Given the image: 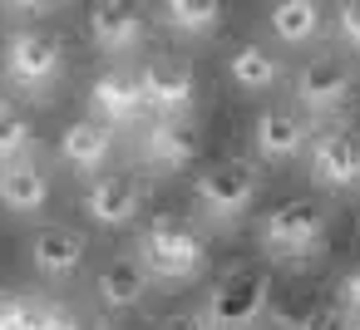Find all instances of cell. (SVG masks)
<instances>
[{"label": "cell", "instance_id": "obj_1", "mask_svg": "<svg viewBox=\"0 0 360 330\" xmlns=\"http://www.w3.org/2000/svg\"><path fill=\"white\" fill-rule=\"evenodd\" d=\"M139 256H143L148 276H158V281H168V286H183V281H193V276L207 266V237H202L193 222H183V217H173V212H158V217L143 222Z\"/></svg>", "mask_w": 360, "mask_h": 330}, {"label": "cell", "instance_id": "obj_2", "mask_svg": "<svg viewBox=\"0 0 360 330\" xmlns=\"http://www.w3.org/2000/svg\"><path fill=\"white\" fill-rule=\"evenodd\" d=\"M257 192H262V163H257V158H222V163H207V168L198 173V187H193L202 217H207V222H222V227L237 222V217L257 202Z\"/></svg>", "mask_w": 360, "mask_h": 330}, {"label": "cell", "instance_id": "obj_3", "mask_svg": "<svg viewBox=\"0 0 360 330\" xmlns=\"http://www.w3.org/2000/svg\"><path fill=\"white\" fill-rule=\"evenodd\" d=\"M65 45L60 35L50 30H35V25H20L11 30L6 40V79L25 94H50L60 79H65Z\"/></svg>", "mask_w": 360, "mask_h": 330}, {"label": "cell", "instance_id": "obj_4", "mask_svg": "<svg viewBox=\"0 0 360 330\" xmlns=\"http://www.w3.org/2000/svg\"><path fill=\"white\" fill-rule=\"evenodd\" d=\"M262 246L276 261H306L326 246V212L311 197H286L262 217Z\"/></svg>", "mask_w": 360, "mask_h": 330}, {"label": "cell", "instance_id": "obj_5", "mask_svg": "<svg viewBox=\"0 0 360 330\" xmlns=\"http://www.w3.org/2000/svg\"><path fill=\"white\" fill-rule=\"evenodd\" d=\"M350 89H355V74L340 55H311L296 74H291V104L311 119H330L350 104Z\"/></svg>", "mask_w": 360, "mask_h": 330}, {"label": "cell", "instance_id": "obj_6", "mask_svg": "<svg viewBox=\"0 0 360 330\" xmlns=\"http://www.w3.org/2000/svg\"><path fill=\"white\" fill-rule=\"evenodd\" d=\"M139 84H143L148 114H158V119L188 114V109L198 104V70H193L183 55H153V60H143Z\"/></svg>", "mask_w": 360, "mask_h": 330}, {"label": "cell", "instance_id": "obj_7", "mask_svg": "<svg viewBox=\"0 0 360 330\" xmlns=\"http://www.w3.org/2000/svg\"><path fill=\"white\" fill-rule=\"evenodd\" d=\"M266 296H271V276L266 271H232L207 296V310L202 315H207L212 330H247L266 310Z\"/></svg>", "mask_w": 360, "mask_h": 330}, {"label": "cell", "instance_id": "obj_8", "mask_svg": "<svg viewBox=\"0 0 360 330\" xmlns=\"http://www.w3.org/2000/svg\"><path fill=\"white\" fill-rule=\"evenodd\" d=\"M306 163H311V178L326 187V192H350L360 187V133L350 128H326L306 143Z\"/></svg>", "mask_w": 360, "mask_h": 330}, {"label": "cell", "instance_id": "obj_9", "mask_svg": "<svg viewBox=\"0 0 360 330\" xmlns=\"http://www.w3.org/2000/svg\"><path fill=\"white\" fill-rule=\"evenodd\" d=\"M139 153H143V163L158 168V173H183V168L202 153V133H198V124H193L188 114H168V119L153 114V124L143 128Z\"/></svg>", "mask_w": 360, "mask_h": 330}, {"label": "cell", "instance_id": "obj_10", "mask_svg": "<svg viewBox=\"0 0 360 330\" xmlns=\"http://www.w3.org/2000/svg\"><path fill=\"white\" fill-rule=\"evenodd\" d=\"M89 40L104 55H129L148 40V15L139 0H94L89 6Z\"/></svg>", "mask_w": 360, "mask_h": 330}, {"label": "cell", "instance_id": "obj_11", "mask_svg": "<svg viewBox=\"0 0 360 330\" xmlns=\"http://www.w3.org/2000/svg\"><path fill=\"white\" fill-rule=\"evenodd\" d=\"M143 207V183L134 173H94L89 178V192H84V212L89 222L99 227H129Z\"/></svg>", "mask_w": 360, "mask_h": 330}, {"label": "cell", "instance_id": "obj_12", "mask_svg": "<svg viewBox=\"0 0 360 330\" xmlns=\"http://www.w3.org/2000/svg\"><path fill=\"white\" fill-rule=\"evenodd\" d=\"M306 143H311V133H306V119H301L296 104L291 109L271 104V109H262L252 119V148H257L262 163H291Z\"/></svg>", "mask_w": 360, "mask_h": 330}, {"label": "cell", "instance_id": "obj_13", "mask_svg": "<svg viewBox=\"0 0 360 330\" xmlns=\"http://www.w3.org/2000/svg\"><path fill=\"white\" fill-rule=\"evenodd\" d=\"M143 84H139V70H124V65H109L94 74L89 84V114L104 119V124H134L143 114Z\"/></svg>", "mask_w": 360, "mask_h": 330}, {"label": "cell", "instance_id": "obj_14", "mask_svg": "<svg viewBox=\"0 0 360 330\" xmlns=\"http://www.w3.org/2000/svg\"><path fill=\"white\" fill-rule=\"evenodd\" d=\"M50 202V168L35 153H20L11 163H0V207L15 217H35Z\"/></svg>", "mask_w": 360, "mask_h": 330}, {"label": "cell", "instance_id": "obj_15", "mask_svg": "<svg viewBox=\"0 0 360 330\" xmlns=\"http://www.w3.org/2000/svg\"><path fill=\"white\" fill-rule=\"evenodd\" d=\"M55 153H60V163H65L70 173L94 178V173L109 168V153H114V124H104V119H94V114H89V119H75V124L60 133Z\"/></svg>", "mask_w": 360, "mask_h": 330}, {"label": "cell", "instance_id": "obj_16", "mask_svg": "<svg viewBox=\"0 0 360 330\" xmlns=\"http://www.w3.org/2000/svg\"><path fill=\"white\" fill-rule=\"evenodd\" d=\"M84 256H89V237L75 232V227H45L30 242V266L45 281H70L84 266Z\"/></svg>", "mask_w": 360, "mask_h": 330}, {"label": "cell", "instance_id": "obj_17", "mask_svg": "<svg viewBox=\"0 0 360 330\" xmlns=\"http://www.w3.org/2000/svg\"><path fill=\"white\" fill-rule=\"evenodd\" d=\"M266 25H271V40L276 45L311 50L321 40V30H326V11H321V0H271Z\"/></svg>", "mask_w": 360, "mask_h": 330}, {"label": "cell", "instance_id": "obj_18", "mask_svg": "<svg viewBox=\"0 0 360 330\" xmlns=\"http://www.w3.org/2000/svg\"><path fill=\"white\" fill-rule=\"evenodd\" d=\"M148 281H153V276H148L143 256H114V261H104L94 291H99V301H104L109 310H134V305H143Z\"/></svg>", "mask_w": 360, "mask_h": 330}, {"label": "cell", "instance_id": "obj_19", "mask_svg": "<svg viewBox=\"0 0 360 330\" xmlns=\"http://www.w3.org/2000/svg\"><path fill=\"white\" fill-rule=\"evenodd\" d=\"M227 79H232L242 94H271V89L281 84V60H276L271 50H262L257 40H242V45H232V55H227Z\"/></svg>", "mask_w": 360, "mask_h": 330}, {"label": "cell", "instance_id": "obj_20", "mask_svg": "<svg viewBox=\"0 0 360 330\" xmlns=\"http://www.w3.org/2000/svg\"><path fill=\"white\" fill-rule=\"evenodd\" d=\"M227 20V6L222 0H163V25L173 35H193V40H207L217 35Z\"/></svg>", "mask_w": 360, "mask_h": 330}, {"label": "cell", "instance_id": "obj_21", "mask_svg": "<svg viewBox=\"0 0 360 330\" xmlns=\"http://www.w3.org/2000/svg\"><path fill=\"white\" fill-rule=\"evenodd\" d=\"M30 143H35V128H30L25 109L11 104V99H0V163L30 153Z\"/></svg>", "mask_w": 360, "mask_h": 330}, {"label": "cell", "instance_id": "obj_22", "mask_svg": "<svg viewBox=\"0 0 360 330\" xmlns=\"http://www.w3.org/2000/svg\"><path fill=\"white\" fill-rule=\"evenodd\" d=\"M70 310L60 301H20V320L15 330H65Z\"/></svg>", "mask_w": 360, "mask_h": 330}, {"label": "cell", "instance_id": "obj_23", "mask_svg": "<svg viewBox=\"0 0 360 330\" xmlns=\"http://www.w3.org/2000/svg\"><path fill=\"white\" fill-rule=\"evenodd\" d=\"M335 35L345 40V50L360 55V0H340L335 6Z\"/></svg>", "mask_w": 360, "mask_h": 330}, {"label": "cell", "instance_id": "obj_24", "mask_svg": "<svg viewBox=\"0 0 360 330\" xmlns=\"http://www.w3.org/2000/svg\"><path fill=\"white\" fill-rule=\"evenodd\" d=\"M0 6H6L15 20H40V15H55L65 0H0Z\"/></svg>", "mask_w": 360, "mask_h": 330}, {"label": "cell", "instance_id": "obj_25", "mask_svg": "<svg viewBox=\"0 0 360 330\" xmlns=\"http://www.w3.org/2000/svg\"><path fill=\"white\" fill-rule=\"evenodd\" d=\"M296 330H350V315H340V305H321V310H311Z\"/></svg>", "mask_w": 360, "mask_h": 330}, {"label": "cell", "instance_id": "obj_26", "mask_svg": "<svg viewBox=\"0 0 360 330\" xmlns=\"http://www.w3.org/2000/svg\"><path fill=\"white\" fill-rule=\"evenodd\" d=\"M335 296H340V310L360 320V266H350V271L340 276V291H335Z\"/></svg>", "mask_w": 360, "mask_h": 330}, {"label": "cell", "instance_id": "obj_27", "mask_svg": "<svg viewBox=\"0 0 360 330\" xmlns=\"http://www.w3.org/2000/svg\"><path fill=\"white\" fill-rule=\"evenodd\" d=\"M247 330H296V320H291V315H281V310H262Z\"/></svg>", "mask_w": 360, "mask_h": 330}, {"label": "cell", "instance_id": "obj_28", "mask_svg": "<svg viewBox=\"0 0 360 330\" xmlns=\"http://www.w3.org/2000/svg\"><path fill=\"white\" fill-rule=\"evenodd\" d=\"M163 330H212V325H207V315H202V310H183V315L163 320Z\"/></svg>", "mask_w": 360, "mask_h": 330}, {"label": "cell", "instance_id": "obj_29", "mask_svg": "<svg viewBox=\"0 0 360 330\" xmlns=\"http://www.w3.org/2000/svg\"><path fill=\"white\" fill-rule=\"evenodd\" d=\"M15 320H20V301L0 291V330H15Z\"/></svg>", "mask_w": 360, "mask_h": 330}, {"label": "cell", "instance_id": "obj_30", "mask_svg": "<svg viewBox=\"0 0 360 330\" xmlns=\"http://www.w3.org/2000/svg\"><path fill=\"white\" fill-rule=\"evenodd\" d=\"M65 330H109V325H104L99 315H75V310H70V320H65Z\"/></svg>", "mask_w": 360, "mask_h": 330}, {"label": "cell", "instance_id": "obj_31", "mask_svg": "<svg viewBox=\"0 0 360 330\" xmlns=\"http://www.w3.org/2000/svg\"><path fill=\"white\" fill-rule=\"evenodd\" d=\"M350 330H360V325H350Z\"/></svg>", "mask_w": 360, "mask_h": 330}]
</instances>
